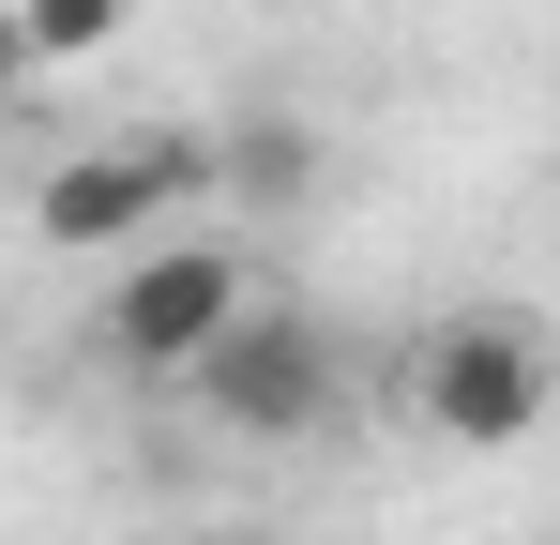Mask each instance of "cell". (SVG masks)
Instances as JSON below:
<instances>
[{
    "mask_svg": "<svg viewBox=\"0 0 560 545\" xmlns=\"http://www.w3.org/2000/svg\"><path fill=\"white\" fill-rule=\"evenodd\" d=\"M212 197H243V212H303V197H318V121H303V106L228 121V137H212Z\"/></svg>",
    "mask_w": 560,
    "mask_h": 545,
    "instance_id": "5b68a950",
    "label": "cell"
},
{
    "mask_svg": "<svg viewBox=\"0 0 560 545\" xmlns=\"http://www.w3.org/2000/svg\"><path fill=\"white\" fill-rule=\"evenodd\" d=\"M31 91V31H15V0H0V106Z\"/></svg>",
    "mask_w": 560,
    "mask_h": 545,
    "instance_id": "52a82bcc",
    "label": "cell"
},
{
    "mask_svg": "<svg viewBox=\"0 0 560 545\" xmlns=\"http://www.w3.org/2000/svg\"><path fill=\"white\" fill-rule=\"evenodd\" d=\"M183 409L228 425V440H303V425H334V334L288 318V303H243V318L183 363Z\"/></svg>",
    "mask_w": 560,
    "mask_h": 545,
    "instance_id": "6da1fadb",
    "label": "cell"
},
{
    "mask_svg": "<svg viewBox=\"0 0 560 545\" xmlns=\"http://www.w3.org/2000/svg\"><path fill=\"white\" fill-rule=\"evenodd\" d=\"M546 409H560V349L530 318H440L424 334V425L455 454H515Z\"/></svg>",
    "mask_w": 560,
    "mask_h": 545,
    "instance_id": "3957f363",
    "label": "cell"
},
{
    "mask_svg": "<svg viewBox=\"0 0 560 545\" xmlns=\"http://www.w3.org/2000/svg\"><path fill=\"white\" fill-rule=\"evenodd\" d=\"M197 182H212V137H121V152H77V167H46L31 228H46L61 258H106V243H137L152 212H183Z\"/></svg>",
    "mask_w": 560,
    "mask_h": 545,
    "instance_id": "277c9868",
    "label": "cell"
},
{
    "mask_svg": "<svg viewBox=\"0 0 560 545\" xmlns=\"http://www.w3.org/2000/svg\"><path fill=\"white\" fill-rule=\"evenodd\" d=\"M183 545H243V531H183Z\"/></svg>",
    "mask_w": 560,
    "mask_h": 545,
    "instance_id": "ba28073f",
    "label": "cell"
},
{
    "mask_svg": "<svg viewBox=\"0 0 560 545\" xmlns=\"http://www.w3.org/2000/svg\"><path fill=\"white\" fill-rule=\"evenodd\" d=\"M258 303V272H243V243H137L121 258V288H106V363L121 379H167L183 394V363L228 334Z\"/></svg>",
    "mask_w": 560,
    "mask_h": 545,
    "instance_id": "7a4b0ae2",
    "label": "cell"
},
{
    "mask_svg": "<svg viewBox=\"0 0 560 545\" xmlns=\"http://www.w3.org/2000/svg\"><path fill=\"white\" fill-rule=\"evenodd\" d=\"M121 15H137V0H15L31 77H46V61H92V46H121Z\"/></svg>",
    "mask_w": 560,
    "mask_h": 545,
    "instance_id": "8992f818",
    "label": "cell"
}]
</instances>
